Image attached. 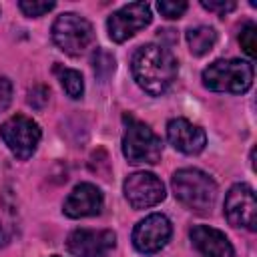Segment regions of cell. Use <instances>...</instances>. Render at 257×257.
I'll use <instances>...</instances> for the list:
<instances>
[{
  "label": "cell",
  "mask_w": 257,
  "mask_h": 257,
  "mask_svg": "<svg viewBox=\"0 0 257 257\" xmlns=\"http://www.w3.org/2000/svg\"><path fill=\"white\" fill-rule=\"evenodd\" d=\"M131 70L137 84L145 92L153 96H161L173 86L179 72V62L167 46L145 44L135 50L131 60Z\"/></svg>",
  "instance_id": "obj_1"
},
{
  "label": "cell",
  "mask_w": 257,
  "mask_h": 257,
  "mask_svg": "<svg viewBox=\"0 0 257 257\" xmlns=\"http://www.w3.org/2000/svg\"><path fill=\"white\" fill-rule=\"evenodd\" d=\"M189 235L193 245L205 257H235L233 245L229 243L227 235L219 229H213L207 225H195Z\"/></svg>",
  "instance_id": "obj_14"
},
{
  "label": "cell",
  "mask_w": 257,
  "mask_h": 257,
  "mask_svg": "<svg viewBox=\"0 0 257 257\" xmlns=\"http://www.w3.org/2000/svg\"><path fill=\"white\" fill-rule=\"evenodd\" d=\"M201 6L203 8H207V10H211V12H217V14H227V12H231V10H235V2H215V0H203L201 2Z\"/></svg>",
  "instance_id": "obj_23"
},
{
  "label": "cell",
  "mask_w": 257,
  "mask_h": 257,
  "mask_svg": "<svg viewBox=\"0 0 257 257\" xmlns=\"http://www.w3.org/2000/svg\"><path fill=\"white\" fill-rule=\"evenodd\" d=\"M54 72L58 74V80L64 88V92L70 98H80L84 92V80L82 74L74 68H64V66H54Z\"/></svg>",
  "instance_id": "obj_16"
},
{
  "label": "cell",
  "mask_w": 257,
  "mask_h": 257,
  "mask_svg": "<svg viewBox=\"0 0 257 257\" xmlns=\"http://www.w3.org/2000/svg\"><path fill=\"white\" fill-rule=\"evenodd\" d=\"M102 209V193L92 183H80L72 189V193L64 201V215L70 219L92 217L98 215Z\"/></svg>",
  "instance_id": "obj_13"
},
{
  "label": "cell",
  "mask_w": 257,
  "mask_h": 257,
  "mask_svg": "<svg viewBox=\"0 0 257 257\" xmlns=\"http://www.w3.org/2000/svg\"><path fill=\"white\" fill-rule=\"evenodd\" d=\"M157 8H159V12H161L165 18H179V16L185 14L187 2H169V0H161V2H157Z\"/></svg>",
  "instance_id": "obj_20"
},
{
  "label": "cell",
  "mask_w": 257,
  "mask_h": 257,
  "mask_svg": "<svg viewBox=\"0 0 257 257\" xmlns=\"http://www.w3.org/2000/svg\"><path fill=\"white\" fill-rule=\"evenodd\" d=\"M12 100V82L4 76H0V112L8 108Z\"/></svg>",
  "instance_id": "obj_22"
},
{
  "label": "cell",
  "mask_w": 257,
  "mask_h": 257,
  "mask_svg": "<svg viewBox=\"0 0 257 257\" xmlns=\"http://www.w3.org/2000/svg\"><path fill=\"white\" fill-rule=\"evenodd\" d=\"M151 18H153V14H151V6L147 2L124 4L122 8H118L116 12H112L108 16V20H106L108 36L114 42H124L131 36H135L139 30L149 26Z\"/></svg>",
  "instance_id": "obj_7"
},
{
  "label": "cell",
  "mask_w": 257,
  "mask_h": 257,
  "mask_svg": "<svg viewBox=\"0 0 257 257\" xmlns=\"http://www.w3.org/2000/svg\"><path fill=\"white\" fill-rule=\"evenodd\" d=\"M187 42H189V48L195 56H203L215 46L217 32L211 26H195V28L187 30Z\"/></svg>",
  "instance_id": "obj_15"
},
{
  "label": "cell",
  "mask_w": 257,
  "mask_h": 257,
  "mask_svg": "<svg viewBox=\"0 0 257 257\" xmlns=\"http://www.w3.org/2000/svg\"><path fill=\"white\" fill-rule=\"evenodd\" d=\"M52 40L64 54L80 56L94 44V30L86 18L64 12L52 24Z\"/></svg>",
  "instance_id": "obj_5"
},
{
  "label": "cell",
  "mask_w": 257,
  "mask_h": 257,
  "mask_svg": "<svg viewBox=\"0 0 257 257\" xmlns=\"http://www.w3.org/2000/svg\"><path fill=\"white\" fill-rule=\"evenodd\" d=\"M48 100V88L46 86H34L30 92H28V104L34 106V108H42Z\"/></svg>",
  "instance_id": "obj_21"
},
{
  "label": "cell",
  "mask_w": 257,
  "mask_h": 257,
  "mask_svg": "<svg viewBox=\"0 0 257 257\" xmlns=\"http://www.w3.org/2000/svg\"><path fill=\"white\" fill-rule=\"evenodd\" d=\"M124 197L133 209H149L165 199V185L153 173H133L124 179Z\"/></svg>",
  "instance_id": "obj_10"
},
{
  "label": "cell",
  "mask_w": 257,
  "mask_h": 257,
  "mask_svg": "<svg viewBox=\"0 0 257 257\" xmlns=\"http://www.w3.org/2000/svg\"><path fill=\"white\" fill-rule=\"evenodd\" d=\"M124 122V135H122V153L128 159V163L139 165H155L161 161L163 155V141L149 128L145 122L137 120L133 114L122 116Z\"/></svg>",
  "instance_id": "obj_4"
},
{
  "label": "cell",
  "mask_w": 257,
  "mask_h": 257,
  "mask_svg": "<svg viewBox=\"0 0 257 257\" xmlns=\"http://www.w3.org/2000/svg\"><path fill=\"white\" fill-rule=\"evenodd\" d=\"M116 245V235L108 229H76L66 239V249L74 257H106Z\"/></svg>",
  "instance_id": "obj_11"
},
{
  "label": "cell",
  "mask_w": 257,
  "mask_h": 257,
  "mask_svg": "<svg viewBox=\"0 0 257 257\" xmlns=\"http://www.w3.org/2000/svg\"><path fill=\"white\" fill-rule=\"evenodd\" d=\"M94 70H96V74L98 76H108L112 70H114V58L108 54V52H104V50H98L96 54H94Z\"/></svg>",
  "instance_id": "obj_19"
},
{
  "label": "cell",
  "mask_w": 257,
  "mask_h": 257,
  "mask_svg": "<svg viewBox=\"0 0 257 257\" xmlns=\"http://www.w3.org/2000/svg\"><path fill=\"white\" fill-rule=\"evenodd\" d=\"M171 233H173L171 221L161 213H153L137 223L133 231V245L139 253L151 255L161 251L167 245V241L171 239Z\"/></svg>",
  "instance_id": "obj_9"
},
{
  "label": "cell",
  "mask_w": 257,
  "mask_h": 257,
  "mask_svg": "<svg viewBox=\"0 0 257 257\" xmlns=\"http://www.w3.org/2000/svg\"><path fill=\"white\" fill-rule=\"evenodd\" d=\"M225 217L233 227H245L255 231L257 225V201L249 185L237 183L225 197Z\"/></svg>",
  "instance_id": "obj_8"
},
{
  "label": "cell",
  "mask_w": 257,
  "mask_h": 257,
  "mask_svg": "<svg viewBox=\"0 0 257 257\" xmlns=\"http://www.w3.org/2000/svg\"><path fill=\"white\" fill-rule=\"evenodd\" d=\"M175 197L195 213H209L217 199V183L199 169H181L173 175Z\"/></svg>",
  "instance_id": "obj_2"
},
{
  "label": "cell",
  "mask_w": 257,
  "mask_h": 257,
  "mask_svg": "<svg viewBox=\"0 0 257 257\" xmlns=\"http://www.w3.org/2000/svg\"><path fill=\"white\" fill-rule=\"evenodd\" d=\"M54 257H58V255H54Z\"/></svg>",
  "instance_id": "obj_25"
},
{
  "label": "cell",
  "mask_w": 257,
  "mask_h": 257,
  "mask_svg": "<svg viewBox=\"0 0 257 257\" xmlns=\"http://www.w3.org/2000/svg\"><path fill=\"white\" fill-rule=\"evenodd\" d=\"M40 135H42L40 126L24 114H14L0 126V137L4 145L20 161H26L32 157V153L40 143Z\"/></svg>",
  "instance_id": "obj_6"
},
{
  "label": "cell",
  "mask_w": 257,
  "mask_h": 257,
  "mask_svg": "<svg viewBox=\"0 0 257 257\" xmlns=\"http://www.w3.org/2000/svg\"><path fill=\"white\" fill-rule=\"evenodd\" d=\"M203 84L213 92H247L253 84V64L249 60H215L203 70Z\"/></svg>",
  "instance_id": "obj_3"
},
{
  "label": "cell",
  "mask_w": 257,
  "mask_h": 257,
  "mask_svg": "<svg viewBox=\"0 0 257 257\" xmlns=\"http://www.w3.org/2000/svg\"><path fill=\"white\" fill-rule=\"evenodd\" d=\"M18 8L26 14V16H32V18H38L46 12H50L54 8V2H40V0H20L18 2Z\"/></svg>",
  "instance_id": "obj_18"
},
{
  "label": "cell",
  "mask_w": 257,
  "mask_h": 257,
  "mask_svg": "<svg viewBox=\"0 0 257 257\" xmlns=\"http://www.w3.org/2000/svg\"><path fill=\"white\" fill-rule=\"evenodd\" d=\"M8 243V235H6V231H4V227L0 225V247H4Z\"/></svg>",
  "instance_id": "obj_24"
},
{
  "label": "cell",
  "mask_w": 257,
  "mask_h": 257,
  "mask_svg": "<svg viewBox=\"0 0 257 257\" xmlns=\"http://www.w3.org/2000/svg\"><path fill=\"white\" fill-rule=\"evenodd\" d=\"M239 42H241V48L251 56L255 58L257 56V26L255 24H245L241 34H239Z\"/></svg>",
  "instance_id": "obj_17"
},
{
  "label": "cell",
  "mask_w": 257,
  "mask_h": 257,
  "mask_svg": "<svg viewBox=\"0 0 257 257\" xmlns=\"http://www.w3.org/2000/svg\"><path fill=\"white\" fill-rule=\"evenodd\" d=\"M167 139L169 143L185 153V155H199L207 145V135L201 126L189 122L187 118H173L167 124Z\"/></svg>",
  "instance_id": "obj_12"
}]
</instances>
